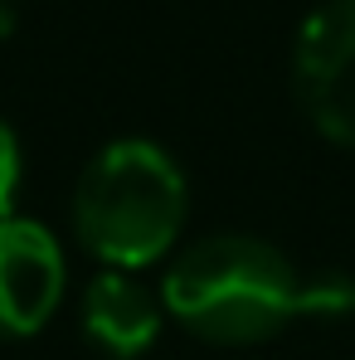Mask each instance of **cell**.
I'll return each mask as SVG.
<instances>
[{
    "mask_svg": "<svg viewBox=\"0 0 355 360\" xmlns=\"http://www.w3.org/2000/svg\"><path fill=\"white\" fill-rule=\"evenodd\" d=\"M185 229V176L156 141L103 146L73 190V234L108 268L136 273L171 253Z\"/></svg>",
    "mask_w": 355,
    "mask_h": 360,
    "instance_id": "obj_2",
    "label": "cell"
},
{
    "mask_svg": "<svg viewBox=\"0 0 355 360\" xmlns=\"http://www.w3.org/2000/svg\"><path fill=\"white\" fill-rule=\"evenodd\" d=\"M161 307L214 346H258L297 316H346L355 283L341 273L302 278L292 258L248 234L190 243L161 283Z\"/></svg>",
    "mask_w": 355,
    "mask_h": 360,
    "instance_id": "obj_1",
    "label": "cell"
},
{
    "mask_svg": "<svg viewBox=\"0 0 355 360\" xmlns=\"http://www.w3.org/2000/svg\"><path fill=\"white\" fill-rule=\"evenodd\" d=\"M83 336L112 360H136L161 336V302L131 273L103 268L83 292Z\"/></svg>",
    "mask_w": 355,
    "mask_h": 360,
    "instance_id": "obj_5",
    "label": "cell"
},
{
    "mask_svg": "<svg viewBox=\"0 0 355 360\" xmlns=\"http://www.w3.org/2000/svg\"><path fill=\"white\" fill-rule=\"evenodd\" d=\"M20 190H25V151H20L15 127L0 117V219H10V214H15Z\"/></svg>",
    "mask_w": 355,
    "mask_h": 360,
    "instance_id": "obj_6",
    "label": "cell"
},
{
    "mask_svg": "<svg viewBox=\"0 0 355 360\" xmlns=\"http://www.w3.org/2000/svg\"><path fill=\"white\" fill-rule=\"evenodd\" d=\"M292 78L311 127L355 146V0H326L302 25Z\"/></svg>",
    "mask_w": 355,
    "mask_h": 360,
    "instance_id": "obj_3",
    "label": "cell"
},
{
    "mask_svg": "<svg viewBox=\"0 0 355 360\" xmlns=\"http://www.w3.org/2000/svg\"><path fill=\"white\" fill-rule=\"evenodd\" d=\"M63 248L25 214L0 219V341H25L49 326L63 302Z\"/></svg>",
    "mask_w": 355,
    "mask_h": 360,
    "instance_id": "obj_4",
    "label": "cell"
}]
</instances>
